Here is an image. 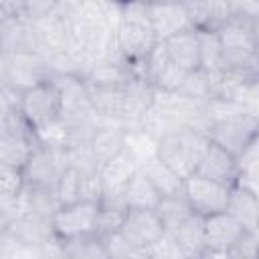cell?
I'll return each mask as SVG.
<instances>
[{
    "instance_id": "18",
    "label": "cell",
    "mask_w": 259,
    "mask_h": 259,
    "mask_svg": "<svg viewBox=\"0 0 259 259\" xmlns=\"http://www.w3.org/2000/svg\"><path fill=\"white\" fill-rule=\"evenodd\" d=\"M140 166L144 168V172L148 174V178L154 182V186L158 188V192L162 196H172V194H182L184 192V178L172 170L164 160H160L154 152L144 158L140 162Z\"/></svg>"
},
{
    "instance_id": "25",
    "label": "cell",
    "mask_w": 259,
    "mask_h": 259,
    "mask_svg": "<svg viewBox=\"0 0 259 259\" xmlns=\"http://www.w3.org/2000/svg\"><path fill=\"white\" fill-rule=\"evenodd\" d=\"M253 38H255V49L259 55V14L253 16Z\"/></svg>"
},
{
    "instance_id": "9",
    "label": "cell",
    "mask_w": 259,
    "mask_h": 259,
    "mask_svg": "<svg viewBox=\"0 0 259 259\" xmlns=\"http://www.w3.org/2000/svg\"><path fill=\"white\" fill-rule=\"evenodd\" d=\"M196 174L206 176V178L217 180V182L227 184V186H235L237 182H241L243 166H241V160L237 156H233L223 146H219L210 140L198 166H196Z\"/></svg>"
},
{
    "instance_id": "13",
    "label": "cell",
    "mask_w": 259,
    "mask_h": 259,
    "mask_svg": "<svg viewBox=\"0 0 259 259\" xmlns=\"http://www.w3.org/2000/svg\"><path fill=\"white\" fill-rule=\"evenodd\" d=\"M127 146H130V134H127V125H123V123L97 125V130L93 132V136L89 140V150H91L95 162L99 164V168L113 162Z\"/></svg>"
},
{
    "instance_id": "26",
    "label": "cell",
    "mask_w": 259,
    "mask_h": 259,
    "mask_svg": "<svg viewBox=\"0 0 259 259\" xmlns=\"http://www.w3.org/2000/svg\"><path fill=\"white\" fill-rule=\"evenodd\" d=\"M109 4H113V6H121V4H125V2H130V0H107Z\"/></svg>"
},
{
    "instance_id": "22",
    "label": "cell",
    "mask_w": 259,
    "mask_h": 259,
    "mask_svg": "<svg viewBox=\"0 0 259 259\" xmlns=\"http://www.w3.org/2000/svg\"><path fill=\"white\" fill-rule=\"evenodd\" d=\"M127 208L125 206H115V204H99V212H97V223H95V235L105 239L113 233L119 231L123 217H125Z\"/></svg>"
},
{
    "instance_id": "20",
    "label": "cell",
    "mask_w": 259,
    "mask_h": 259,
    "mask_svg": "<svg viewBox=\"0 0 259 259\" xmlns=\"http://www.w3.org/2000/svg\"><path fill=\"white\" fill-rule=\"evenodd\" d=\"M61 245H63V255L65 257H73V259L107 257L105 241L101 237H97L95 233L85 235V237H77V239H71V241H61Z\"/></svg>"
},
{
    "instance_id": "8",
    "label": "cell",
    "mask_w": 259,
    "mask_h": 259,
    "mask_svg": "<svg viewBox=\"0 0 259 259\" xmlns=\"http://www.w3.org/2000/svg\"><path fill=\"white\" fill-rule=\"evenodd\" d=\"M119 235L150 257V249L166 235L156 208H127Z\"/></svg>"
},
{
    "instance_id": "14",
    "label": "cell",
    "mask_w": 259,
    "mask_h": 259,
    "mask_svg": "<svg viewBox=\"0 0 259 259\" xmlns=\"http://www.w3.org/2000/svg\"><path fill=\"white\" fill-rule=\"evenodd\" d=\"M227 212L245 231L259 235V192L253 186L245 182H237L231 188Z\"/></svg>"
},
{
    "instance_id": "5",
    "label": "cell",
    "mask_w": 259,
    "mask_h": 259,
    "mask_svg": "<svg viewBox=\"0 0 259 259\" xmlns=\"http://www.w3.org/2000/svg\"><path fill=\"white\" fill-rule=\"evenodd\" d=\"M99 204H101L99 200H89V198L61 204L51 217L53 235L59 241H71L95 233Z\"/></svg>"
},
{
    "instance_id": "6",
    "label": "cell",
    "mask_w": 259,
    "mask_h": 259,
    "mask_svg": "<svg viewBox=\"0 0 259 259\" xmlns=\"http://www.w3.org/2000/svg\"><path fill=\"white\" fill-rule=\"evenodd\" d=\"M190 73H186L168 53V49L164 47V42L160 40L150 55L144 61L142 67V77L158 91V93H176L182 89L186 77Z\"/></svg>"
},
{
    "instance_id": "27",
    "label": "cell",
    "mask_w": 259,
    "mask_h": 259,
    "mask_svg": "<svg viewBox=\"0 0 259 259\" xmlns=\"http://www.w3.org/2000/svg\"><path fill=\"white\" fill-rule=\"evenodd\" d=\"M184 2H192V0H184Z\"/></svg>"
},
{
    "instance_id": "17",
    "label": "cell",
    "mask_w": 259,
    "mask_h": 259,
    "mask_svg": "<svg viewBox=\"0 0 259 259\" xmlns=\"http://www.w3.org/2000/svg\"><path fill=\"white\" fill-rule=\"evenodd\" d=\"M176 241L178 249L184 257H204L206 251V229H204V217L192 214L186 219L174 233H170Z\"/></svg>"
},
{
    "instance_id": "11",
    "label": "cell",
    "mask_w": 259,
    "mask_h": 259,
    "mask_svg": "<svg viewBox=\"0 0 259 259\" xmlns=\"http://www.w3.org/2000/svg\"><path fill=\"white\" fill-rule=\"evenodd\" d=\"M204 229H206L204 257H229V251L245 233V229L227 210L204 217Z\"/></svg>"
},
{
    "instance_id": "24",
    "label": "cell",
    "mask_w": 259,
    "mask_h": 259,
    "mask_svg": "<svg viewBox=\"0 0 259 259\" xmlns=\"http://www.w3.org/2000/svg\"><path fill=\"white\" fill-rule=\"evenodd\" d=\"M2 20L4 18H22L26 16V0H0Z\"/></svg>"
},
{
    "instance_id": "10",
    "label": "cell",
    "mask_w": 259,
    "mask_h": 259,
    "mask_svg": "<svg viewBox=\"0 0 259 259\" xmlns=\"http://www.w3.org/2000/svg\"><path fill=\"white\" fill-rule=\"evenodd\" d=\"M148 8L158 40H166L172 34L194 26L184 0H148Z\"/></svg>"
},
{
    "instance_id": "3",
    "label": "cell",
    "mask_w": 259,
    "mask_h": 259,
    "mask_svg": "<svg viewBox=\"0 0 259 259\" xmlns=\"http://www.w3.org/2000/svg\"><path fill=\"white\" fill-rule=\"evenodd\" d=\"M18 109L38 138L63 119V93L53 77H47L20 93Z\"/></svg>"
},
{
    "instance_id": "2",
    "label": "cell",
    "mask_w": 259,
    "mask_h": 259,
    "mask_svg": "<svg viewBox=\"0 0 259 259\" xmlns=\"http://www.w3.org/2000/svg\"><path fill=\"white\" fill-rule=\"evenodd\" d=\"M210 138L190 125H180L160 134L154 142V154L164 160L182 178L196 172V166L208 146Z\"/></svg>"
},
{
    "instance_id": "4",
    "label": "cell",
    "mask_w": 259,
    "mask_h": 259,
    "mask_svg": "<svg viewBox=\"0 0 259 259\" xmlns=\"http://www.w3.org/2000/svg\"><path fill=\"white\" fill-rule=\"evenodd\" d=\"M208 138L223 146L227 152L243 160L249 150L259 142V115L251 109H235L219 115L208 127Z\"/></svg>"
},
{
    "instance_id": "19",
    "label": "cell",
    "mask_w": 259,
    "mask_h": 259,
    "mask_svg": "<svg viewBox=\"0 0 259 259\" xmlns=\"http://www.w3.org/2000/svg\"><path fill=\"white\" fill-rule=\"evenodd\" d=\"M156 212L166 229V233H174L186 219L194 214L190 202L186 200L184 192L182 194H172V196H162L160 204L156 206Z\"/></svg>"
},
{
    "instance_id": "23",
    "label": "cell",
    "mask_w": 259,
    "mask_h": 259,
    "mask_svg": "<svg viewBox=\"0 0 259 259\" xmlns=\"http://www.w3.org/2000/svg\"><path fill=\"white\" fill-rule=\"evenodd\" d=\"M229 257H237V259H257V257H259V235L245 231V233L241 235V239L233 245V249L229 251Z\"/></svg>"
},
{
    "instance_id": "7",
    "label": "cell",
    "mask_w": 259,
    "mask_h": 259,
    "mask_svg": "<svg viewBox=\"0 0 259 259\" xmlns=\"http://www.w3.org/2000/svg\"><path fill=\"white\" fill-rule=\"evenodd\" d=\"M231 188L217 180H210L200 174H190L184 178V196L190 202L192 210L200 217H210L217 212H225L231 196Z\"/></svg>"
},
{
    "instance_id": "15",
    "label": "cell",
    "mask_w": 259,
    "mask_h": 259,
    "mask_svg": "<svg viewBox=\"0 0 259 259\" xmlns=\"http://www.w3.org/2000/svg\"><path fill=\"white\" fill-rule=\"evenodd\" d=\"M192 24L198 30L217 32L233 14H237L231 0H192L186 2Z\"/></svg>"
},
{
    "instance_id": "1",
    "label": "cell",
    "mask_w": 259,
    "mask_h": 259,
    "mask_svg": "<svg viewBox=\"0 0 259 259\" xmlns=\"http://www.w3.org/2000/svg\"><path fill=\"white\" fill-rule=\"evenodd\" d=\"M115 42L123 59L132 65V69L142 75L146 57L160 42L150 20L148 0H130L117 6Z\"/></svg>"
},
{
    "instance_id": "12",
    "label": "cell",
    "mask_w": 259,
    "mask_h": 259,
    "mask_svg": "<svg viewBox=\"0 0 259 259\" xmlns=\"http://www.w3.org/2000/svg\"><path fill=\"white\" fill-rule=\"evenodd\" d=\"M162 42L168 49L170 57L186 73H194L202 69V34L198 28L192 26V28L180 30Z\"/></svg>"
},
{
    "instance_id": "16",
    "label": "cell",
    "mask_w": 259,
    "mask_h": 259,
    "mask_svg": "<svg viewBox=\"0 0 259 259\" xmlns=\"http://www.w3.org/2000/svg\"><path fill=\"white\" fill-rule=\"evenodd\" d=\"M123 200L127 208H156L162 200V194L148 178L144 168L138 166L123 186Z\"/></svg>"
},
{
    "instance_id": "21",
    "label": "cell",
    "mask_w": 259,
    "mask_h": 259,
    "mask_svg": "<svg viewBox=\"0 0 259 259\" xmlns=\"http://www.w3.org/2000/svg\"><path fill=\"white\" fill-rule=\"evenodd\" d=\"M55 194H57V200H59V206L61 204H69V202H75V200H81L83 198V172L75 166H67L59 180H57V186H55Z\"/></svg>"
}]
</instances>
